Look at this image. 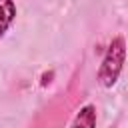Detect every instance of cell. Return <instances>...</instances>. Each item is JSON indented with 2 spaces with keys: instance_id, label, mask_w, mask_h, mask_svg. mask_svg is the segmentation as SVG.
Here are the masks:
<instances>
[{
  "instance_id": "cell-3",
  "label": "cell",
  "mask_w": 128,
  "mask_h": 128,
  "mask_svg": "<svg viewBox=\"0 0 128 128\" xmlns=\"http://www.w3.org/2000/svg\"><path fill=\"white\" fill-rule=\"evenodd\" d=\"M16 2L14 0H0V38L10 30V26L16 20Z\"/></svg>"
},
{
  "instance_id": "cell-1",
  "label": "cell",
  "mask_w": 128,
  "mask_h": 128,
  "mask_svg": "<svg viewBox=\"0 0 128 128\" xmlns=\"http://www.w3.org/2000/svg\"><path fill=\"white\" fill-rule=\"evenodd\" d=\"M126 54H128V48H126V40L124 36H114L102 56V62H100V68H98V82L104 86V88H112L122 70H124V64H126Z\"/></svg>"
},
{
  "instance_id": "cell-2",
  "label": "cell",
  "mask_w": 128,
  "mask_h": 128,
  "mask_svg": "<svg viewBox=\"0 0 128 128\" xmlns=\"http://www.w3.org/2000/svg\"><path fill=\"white\" fill-rule=\"evenodd\" d=\"M96 120H98L96 106L94 104H84L76 112V116L72 118L68 128H96Z\"/></svg>"
}]
</instances>
